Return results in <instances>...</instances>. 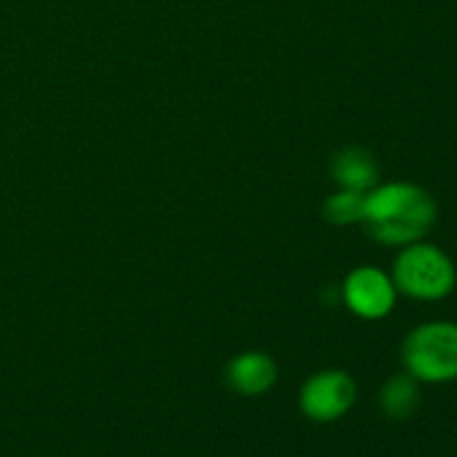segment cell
Segmentation results:
<instances>
[{
    "label": "cell",
    "mask_w": 457,
    "mask_h": 457,
    "mask_svg": "<svg viewBox=\"0 0 457 457\" xmlns=\"http://www.w3.org/2000/svg\"><path fill=\"white\" fill-rule=\"evenodd\" d=\"M437 221V204L427 187L391 181L366 192L364 226L370 239L391 248L422 241Z\"/></svg>",
    "instance_id": "obj_1"
},
{
    "label": "cell",
    "mask_w": 457,
    "mask_h": 457,
    "mask_svg": "<svg viewBox=\"0 0 457 457\" xmlns=\"http://www.w3.org/2000/svg\"><path fill=\"white\" fill-rule=\"evenodd\" d=\"M364 201L366 192L342 190L330 195L324 201V217L330 226H353L364 221Z\"/></svg>",
    "instance_id": "obj_9"
},
{
    "label": "cell",
    "mask_w": 457,
    "mask_h": 457,
    "mask_svg": "<svg viewBox=\"0 0 457 457\" xmlns=\"http://www.w3.org/2000/svg\"><path fill=\"white\" fill-rule=\"evenodd\" d=\"M395 281L388 272L375 266H360L346 275L342 284V299L348 311L366 321L384 320L397 303Z\"/></svg>",
    "instance_id": "obj_5"
},
{
    "label": "cell",
    "mask_w": 457,
    "mask_h": 457,
    "mask_svg": "<svg viewBox=\"0 0 457 457\" xmlns=\"http://www.w3.org/2000/svg\"><path fill=\"white\" fill-rule=\"evenodd\" d=\"M330 174L342 190L369 192L379 181V165L369 150L360 145H348L333 154Z\"/></svg>",
    "instance_id": "obj_7"
},
{
    "label": "cell",
    "mask_w": 457,
    "mask_h": 457,
    "mask_svg": "<svg viewBox=\"0 0 457 457\" xmlns=\"http://www.w3.org/2000/svg\"><path fill=\"white\" fill-rule=\"evenodd\" d=\"M420 382L409 373L393 375L379 391V409L391 420H409L420 409Z\"/></svg>",
    "instance_id": "obj_8"
},
{
    "label": "cell",
    "mask_w": 457,
    "mask_h": 457,
    "mask_svg": "<svg viewBox=\"0 0 457 457\" xmlns=\"http://www.w3.org/2000/svg\"><path fill=\"white\" fill-rule=\"evenodd\" d=\"M391 277L397 293L415 302H440L453 293L457 284L453 259L424 239L400 248Z\"/></svg>",
    "instance_id": "obj_2"
},
{
    "label": "cell",
    "mask_w": 457,
    "mask_h": 457,
    "mask_svg": "<svg viewBox=\"0 0 457 457\" xmlns=\"http://www.w3.org/2000/svg\"><path fill=\"white\" fill-rule=\"evenodd\" d=\"M223 375H226V384L230 386V391L244 397H257L275 386L279 370L268 353L245 351L228 361Z\"/></svg>",
    "instance_id": "obj_6"
},
{
    "label": "cell",
    "mask_w": 457,
    "mask_h": 457,
    "mask_svg": "<svg viewBox=\"0 0 457 457\" xmlns=\"http://www.w3.org/2000/svg\"><path fill=\"white\" fill-rule=\"evenodd\" d=\"M357 384L346 370L326 369L311 375L299 391V406L312 422H335L353 409Z\"/></svg>",
    "instance_id": "obj_4"
},
{
    "label": "cell",
    "mask_w": 457,
    "mask_h": 457,
    "mask_svg": "<svg viewBox=\"0 0 457 457\" xmlns=\"http://www.w3.org/2000/svg\"><path fill=\"white\" fill-rule=\"evenodd\" d=\"M406 373L424 384H446L457 379V324L427 321L406 335L402 344Z\"/></svg>",
    "instance_id": "obj_3"
}]
</instances>
